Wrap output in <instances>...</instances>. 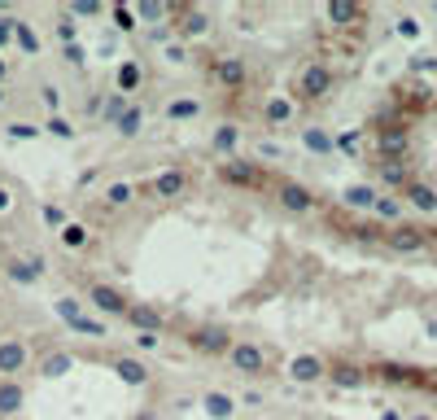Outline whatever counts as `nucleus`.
<instances>
[{"mask_svg": "<svg viewBox=\"0 0 437 420\" xmlns=\"http://www.w3.org/2000/svg\"><path fill=\"white\" fill-rule=\"evenodd\" d=\"M337 88H342V70H337L328 57H306L293 70V92L289 96H293L298 105H323V101H332Z\"/></svg>", "mask_w": 437, "mask_h": 420, "instance_id": "1", "label": "nucleus"}, {"mask_svg": "<svg viewBox=\"0 0 437 420\" xmlns=\"http://www.w3.org/2000/svg\"><path fill=\"white\" fill-rule=\"evenodd\" d=\"M192 184H197V167L167 163V167H158L153 175H144V180H140V197L149 202V206H171V202L188 197Z\"/></svg>", "mask_w": 437, "mask_h": 420, "instance_id": "2", "label": "nucleus"}, {"mask_svg": "<svg viewBox=\"0 0 437 420\" xmlns=\"http://www.w3.org/2000/svg\"><path fill=\"white\" fill-rule=\"evenodd\" d=\"M184 346H188V354H197V359H223L228 363V354L236 346V329L223 324V320H197L192 329H184Z\"/></svg>", "mask_w": 437, "mask_h": 420, "instance_id": "3", "label": "nucleus"}, {"mask_svg": "<svg viewBox=\"0 0 437 420\" xmlns=\"http://www.w3.org/2000/svg\"><path fill=\"white\" fill-rule=\"evenodd\" d=\"M79 298H84L88 311L101 315V320H127V311L136 306V298L127 294L123 285H109L101 276H84V280H79Z\"/></svg>", "mask_w": 437, "mask_h": 420, "instance_id": "4", "label": "nucleus"}, {"mask_svg": "<svg viewBox=\"0 0 437 420\" xmlns=\"http://www.w3.org/2000/svg\"><path fill=\"white\" fill-rule=\"evenodd\" d=\"M228 368L245 381H267L276 373V346L258 342V337H236V346L228 354Z\"/></svg>", "mask_w": 437, "mask_h": 420, "instance_id": "5", "label": "nucleus"}, {"mask_svg": "<svg viewBox=\"0 0 437 420\" xmlns=\"http://www.w3.org/2000/svg\"><path fill=\"white\" fill-rule=\"evenodd\" d=\"M215 180H219L223 188L258 193V188H271V184H276V175H271V167L258 163V158H223V163H215Z\"/></svg>", "mask_w": 437, "mask_h": 420, "instance_id": "6", "label": "nucleus"}, {"mask_svg": "<svg viewBox=\"0 0 437 420\" xmlns=\"http://www.w3.org/2000/svg\"><path fill=\"white\" fill-rule=\"evenodd\" d=\"M201 70L223 96H240L250 84V61L240 53H210V57H201Z\"/></svg>", "mask_w": 437, "mask_h": 420, "instance_id": "7", "label": "nucleus"}, {"mask_svg": "<svg viewBox=\"0 0 437 420\" xmlns=\"http://www.w3.org/2000/svg\"><path fill=\"white\" fill-rule=\"evenodd\" d=\"M267 193H271V206H280L284 215H315L319 210V193L311 184L293 180V175H276V184Z\"/></svg>", "mask_w": 437, "mask_h": 420, "instance_id": "8", "label": "nucleus"}, {"mask_svg": "<svg viewBox=\"0 0 437 420\" xmlns=\"http://www.w3.org/2000/svg\"><path fill=\"white\" fill-rule=\"evenodd\" d=\"M36 346L22 333H5L0 337V381H22L31 368H36Z\"/></svg>", "mask_w": 437, "mask_h": 420, "instance_id": "9", "label": "nucleus"}, {"mask_svg": "<svg viewBox=\"0 0 437 420\" xmlns=\"http://www.w3.org/2000/svg\"><path fill=\"white\" fill-rule=\"evenodd\" d=\"M171 31H175V40L192 44L215 31V18H210L206 5H171Z\"/></svg>", "mask_w": 437, "mask_h": 420, "instance_id": "10", "label": "nucleus"}, {"mask_svg": "<svg viewBox=\"0 0 437 420\" xmlns=\"http://www.w3.org/2000/svg\"><path fill=\"white\" fill-rule=\"evenodd\" d=\"M101 363L114 373L123 385H132V390H144V385L153 381V368H149V359L144 354H136V350H114V354H101Z\"/></svg>", "mask_w": 437, "mask_h": 420, "instance_id": "11", "label": "nucleus"}, {"mask_svg": "<svg viewBox=\"0 0 437 420\" xmlns=\"http://www.w3.org/2000/svg\"><path fill=\"white\" fill-rule=\"evenodd\" d=\"M298 101L289 92H271V96H263L258 101V123L267 127V132H284V127H293L298 123Z\"/></svg>", "mask_w": 437, "mask_h": 420, "instance_id": "12", "label": "nucleus"}, {"mask_svg": "<svg viewBox=\"0 0 437 420\" xmlns=\"http://www.w3.org/2000/svg\"><path fill=\"white\" fill-rule=\"evenodd\" d=\"M284 373H289V381H298V385H328V354L298 350L293 359L284 363Z\"/></svg>", "mask_w": 437, "mask_h": 420, "instance_id": "13", "label": "nucleus"}, {"mask_svg": "<svg viewBox=\"0 0 437 420\" xmlns=\"http://www.w3.org/2000/svg\"><path fill=\"white\" fill-rule=\"evenodd\" d=\"M371 381V368L359 363L354 354H328V385L337 390H363Z\"/></svg>", "mask_w": 437, "mask_h": 420, "instance_id": "14", "label": "nucleus"}, {"mask_svg": "<svg viewBox=\"0 0 437 420\" xmlns=\"http://www.w3.org/2000/svg\"><path fill=\"white\" fill-rule=\"evenodd\" d=\"M0 267H5V280H9V285H18V289H31V285H40V276L48 271V267H44V258H40L36 250L9 254V258H5Z\"/></svg>", "mask_w": 437, "mask_h": 420, "instance_id": "15", "label": "nucleus"}, {"mask_svg": "<svg viewBox=\"0 0 437 420\" xmlns=\"http://www.w3.org/2000/svg\"><path fill=\"white\" fill-rule=\"evenodd\" d=\"M376 153H381V163H407V153H411V127L407 123H385L376 132Z\"/></svg>", "mask_w": 437, "mask_h": 420, "instance_id": "16", "label": "nucleus"}, {"mask_svg": "<svg viewBox=\"0 0 437 420\" xmlns=\"http://www.w3.org/2000/svg\"><path fill=\"white\" fill-rule=\"evenodd\" d=\"M206 96L201 92H175V96H167L162 101V119L167 123H175V127H184V123H197L201 114H206Z\"/></svg>", "mask_w": 437, "mask_h": 420, "instance_id": "17", "label": "nucleus"}, {"mask_svg": "<svg viewBox=\"0 0 437 420\" xmlns=\"http://www.w3.org/2000/svg\"><path fill=\"white\" fill-rule=\"evenodd\" d=\"M127 324H132V333H158L162 337L167 329H175V315L158 302H136L132 311H127Z\"/></svg>", "mask_w": 437, "mask_h": 420, "instance_id": "18", "label": "nucleus"}, {"mask_svg": "<svg viewBox=\"0 0 437 420\" xmlns=\"http://www.w3.org/2000/svg\"><path fill=\"white\" fill-rule=\"evenodd\" d=\"M114 92L118 96H127V101H136V96L144 92V84H149V70H144V61L140 57H123L118 66H114Z\"/></svg>", "mask_w": 437, "mask_h": 420, "instance_id": "19", "label": "nucleus"}, {"mask_svg": "<svg viewBox=\"0 0 437 420\" xmlns=\"http://www.w3.org/2000/svg\"><path fill=\"white\" fill-rule=\"evenodd\" d=\"M240 140H245V132H240L236 119H219L215 127H210V149H215L219 163L223 158H240Z\"/></svg>", "mask_w": 437, "mask_h": 420, "instance_id": "20", "label": "nucleus"}, {"mask_svg": "<svg viewBox=\"0 0 437 420\" xmlns=\"http://www.w3.org/2000/svg\"><path fill=\"white\" fill-rule=\"evenodd\" d=\"M398 197H402V206H407V210H415V215H437V184L424 180V175H415V180L398 193Z\"/></svg>", "mask_w": 437, "mask_h": 420, "instance_id": "21", "label": "nucleus"}, {"mask_svg": "<svg viewBox=\"0 0 437 420\" xmlns=\"http://www.w3.org/2000/svg\"><path fill=\"white\" fill-rule=\"evenodd\" d=\"M323 18H328L332 31H354V27L367 22V9L354 5V0H328V5H323Z\"/></svg>", "mask_w": 437, "mask_h": 420, "instance_id": "22", "label": "nucleus"}, {"mask_svg": "<svg viewBox=\"0 0 437 420\" xmlns=\"http://www.w3.org/2000/svg\"><path fill=\"white\" fill-rule=\"evenodd\" d=\"M385 246L398 254H420L429 246V232L415 228V223H398V228H385Z\"/></svg>", "mask_w": 437, "mask_h": 420, "instance_id": "23", "label": "nucleus"}, {"mask_svg": "<svg viewBox=\"0 0 437 420\" xmlns=\"http://www.w3.org/2000/svg\"><path fill=\"white\" fill-rule=\"evenodd\" d=\"M96 206H105V210H132L140 206V184L136 180H109L101 188V202Z\"/></svg>", "mask_w": 437, "mask_h": 420, "instance_id": "24", "label": "nucleus"}, {"mask_svg": "<svg viewBox=\"0 0 437 420\" xmlns=\"http://www.w3.org/2000/svg\"><path fill=\"white\" fill-rule=\"evenodd\" d=\"M298 140H302V149L315 153V158H332L337 153V132H328V127H319V123L298 127Z\"/></svg>", "mask_w": 437, "mask_h": 420, "instance_id": "25", "label": "nucleus"}, {"mask_svg": "<svg viewBox=\"0 0 437 420\" xmlns=\"http://www.w3.org/2000/svg\"><path fill=\"white\" fill-rule=\"evenodd\" d=\"M201 412H206V420H232V416L240 412V398L215 385V390H206V394H201Z\"/></svg>", "mask_w": 437, "mask_h": 420, "instance_id": "26", "label": "nucleus"}, {"mask_svg": "<svg viewBox=\"0 0 437 420\" xmlns=\"http://www.w3.org/2000/svg\"><path fill=\"white\" fill-rule=\"evenodd\" d=\"M92 241H96V237H92V228H88L84 219H70L66 228L57 232V246L66 250V254H88V250H92Z\"/></svg>", "mask_w": 437, "mask_h": 420, "instance_id": "27", "label": "nucleus"}, {"mask_svg": "<svg viewBox=\"0 0 437 420\" xmlns=\"http://www.w3.org/2000/svg\"><path fill=\"white\" fill-rule=\"evenodd\" d=\"M36 373H40L44 381H61L66 373H75V354H70L66 346H53V350H48L44 359L36 363Z\"/></svg>", "mask_w": 437, "mask_h": 420, "instance_id": "28", "label": "nucleus"}, {"mask_svg": "<svg viewBox=\"0 0 437 420\" xmlns=\"http://www.w3.org/2000/svg\"><path fill=\"white\" fill-rule=\"evenodd\" d=\"M26 381H0V420H22Z\"/></svg>", "mask_w": 437, "mask_h": 420, "instance_id": "29", "label": "nucleus"}, {"mask_svg": "<svg viewBox=\"0 0 437 420\" xmlns=\"http://www.w3.org/2000/svg\"><path fill=\"white\" fill-rule=\"evenodd\" d=\"M376 202H381V188L371 184V180H359V184H346L342 188V206H350V210H376Z\"/></svg>", "mask_w": 437, "mask_h": 420, "instance_id": "30", "label": "nucleus"}, {"mask_svg": "<svg viewBox=\"0 0 437 420\" xmlns=\"http://www.w3.org/2000/svg\"><path fill=\"white\" fill-rule=\"evenodd\" d=\"M36 105L44 110V119H53V114L66 110V92H61L57 79H40V84H36Z\"/></svg>", "mask_w": 437, "mask_h": 420, "instance_id": "31", "label": "nucleus"}, {"mask_svg": "<svg viewBox=\"0 0 437 420\" xmlns=\"http://www.w3.org/2000/svg\"><path fill=\"white\" fill-rule=\"evenodd\" d=\"M144 123H149V110H144L140 101H132V105H127V114L118 119L114 136H118V140H140V136H144Z\"/></svg>", "mask_w": 437, "mask_h": 420, "instance_id": "32", "label": "nucleus"}, {"mask_svg": "<svg viewBox=\"0 0 437 420\" xmlns=\"http://www.w3.org/2000/svg\"><path fill=\"white\" fill-rule=\"evenodd\" d=\"M13 48H18L22 57H40V53H44V40H40L36 22H26V18L13 22Z\"/></svg>", "mask_w": 437, "mask_h": 420, "instance_id": "33", "label": "nucleus"}, {"mask_svg": "<svg viewBox=\"0 0 437 420\" xmlns=\"http://www.w3.org/2000/svg\"><path fill=\"white\" fill-rule=\"evenodd\" d=\"M402 210H407V206H402L398 193H381V202H376V210H371V219H381L385 228H398V223H407V219H402Z\"/></svg>", "mask_w": 437, "mask_h": 420, "instance_id": "34", "label": "nucleus"}, {"mask_svg": "<svg viewBox=\"0 0 437 420\" xmlns=\"http://www.w3.org/2000/svg\"><path fill=\"white\" fill-rule=\"evenodd\" d=\"M0 136L13 140V144H26V140H40L44 136V123H31V119H9L0 127Z\"/></svg>", "mask_w": 437, "mask_h": 420, "instance_id": "35", "label": "nucleus"}, {"mask_svg": "<svg viewBox=\"0 0 437 420\" xmlns=\"http://www.w3.org/2000/svg\"><path fill=\"white\" fill-rule=\"evenodd\" d=\"M53 311H57L61 324H75L79 315H88V302L79 298V294H61V298H53Z\"/></svg>", "mask_w": 437, "mask_h": 420, "instance_id": "36", "label": "nucleus"}, {"mask_svg": "<svg viewBox=\"0 0 437 420\" xmlns=\"http://www.w3.org/2000/svg\"><path fill=\"white\" fill-rule=\"evenodd\" d=\"M53 36H57V44H61V48H70V44H79V36H84V27H79V22L70 18V13L61 9L57 18H53Z\"/></svg>", "mask_w": 437, "mask_h": 420, "instance_id": "37", "label": "nucleus"}, {"mask_svg": "<svg viewBox=\"0 0 437 420\" xmlns=\"http://www.w3.org/2000/svg\"><path fill=\"white\" fill-rule=\"evenodd\" d=\"M66 329L79 333V337H96V342H105V337H109V324H105L101 315H92V311H88V315H79L75 324H66Z\"/></svg>", "mask_w": 437, "mask_h": 420, "instance_id": "38", "label": "nucleus"}, {"mask_svg": "<svg viewBox=\"0 0 437 420\" xmlns=\"http://www.w3.org/2000/svg\"><path fill=\"white\" fill-rule=\"evenodd\" d=\"M109 18H114V27L123 31V36H136V31H144L136 5H109Z\"/></svg>", "mask_w": 437, "mask_h": 420, "instance_id": "39", "label": "nucleus"}, {"mask_svg": "<svg viewBox=\"0 0 437 420\" xmlns=\"http://www.w3.org/2000/svg\"><path fill=\"white\" fill-rule=\"evenodd\" d=\"M44 136H53V140H75V136H79V123L66 119V114H53V119H44Z\"/></svg>", "mask_w": 437, "mask_h": 420, "instance_id": "40", "label": "nucleus"}, {"mask_svg": "<svg viewBox=\"0 0 437 420\" xmlns=\"http://www.w3.org/2000/svg\"><path fill=\"white\" fill-rule=\"evenodd\" d=\"M105 101H109V92H105V88H92V92H84V119H88V123H101V114H105Z\"/></svg>", "mask_w": 437, "mask_h": 420, "instance_id": "41", "label": "nucleus"}, {"mask_svg": "<svg viewBox=\"0 0 437 420\" xmlns=\"http://www.w3.org/2000/svg\"><path fill=\"white\" fill-rule=\"evenodd\" d=\"M158 53L167 57L171 66H192V44H184V40H171V44H162Z\"/></svg>", "mask_w": 437, "mask_h": 420, "instance_id": "42", "label": "nucleus"}, {"mask_svg": "<svg viewBox=\"0 0 437 420\" xmlns=\"http://www.w3.org/2000/svg\"><path fill=\"white\" fill-rule=\"evenodd\" d=\"M337 153H342V158H359V153H363V132H359V127L337 132Z\"/></svg>", "mask_w": 437, "mask_h": 420, "instance_id": "43", "label": "nucleus"}, {"mask_svg": "<svg viewBox=\"0 0 437 420\" xmlns=\"http://www.w3.org/2000/svg\"><path fill=\"white\" fill-rule=\"evenodd\" d=\"M40 223H44V228H53V232H61L70 223V215H66V206L48 202V206H40Z\"/></svg>", "mask_w": 437, "mask_h": 420, "instance_id": "44", "label": "nucleus"}, {"mask_svg": "<svg viewBox=\"0 0 437 420\" xmlns=\"http://www.w3.org/2000/svg\"><path fill=\"white\" fill-rule=\"evenodd\" d=\"M66 13L75 22H92V18H101V13H109V5H96V0H75V5H66Z\"/></svg>", "mask_w": 437, "mask_h": 420, "instance_id": "45", "label": "nucleus"}, {"mask_svg": "<svg viewBox=\"0 0 437 420\" xmlns=\"http://www.w3.org/2000/svg\"><path fill=\"white\" fill-rule=\"evenodd\" d=\"M127 105H132V101H127V96H118L114 88H109V101H105V114H101V123H105V127H118V119L127 114Z\"/></svg>", "mask_w": 437, "mask_h": 420, "instance_id": "46", "label": "nucleus"}, {"mask_svg": "<svg viewBox=\"0 0 437 420\" xmlns=\"http://www.w3.org/2000/svg\"><path fill=\"white\" fill-rule=\"evenodd\" d=\"M394 36H398V40H420V36H424V27H420V18L402 13V18L394 22Z\"/></svg>", "mask_w": 437, "mask_h": 420, "instance_id": "47", "label": "nucleus"}, {"mask_svg": "<svg viewBox=\"0 0 437 420\" xmlns=\"http://www.w3.org/2000/svg\"><path fill=\"white\" fill-rule=\"evenodd\" d=\"M127 346H132L136 354H153L162 346V337L158 333H132V337H127Z\"/></svg>", "mask_w": 437, "mask_h": 420, "instance_id": "48", "label": "nucleus"}, {"mask_svg": "<svg viewBox=\"0 0 437 420\" xmlns=\"http://www.w3.org/2000/svg\"><path fill=\"white\" fill-rule=\"evenodd\" d=\"M13 210H18V188L9 180H0V219H9Z\"/></svg>", "mask_w": 437, "mask_h": 420, "instance_id": "49", "label": "nucleus"}, {"mask_svg": "<svg viewBox=\"0 0 437 420\" xmlns=\"http://www.w3.org/2000/svg\"><path fill=\"white\" fill-rule=\"evenodd\" d=\"M276 158H284V149H280V144L276 140H258V163H276Z\"/></svg>", "mask_w": 437, "mask_h": 420, "instance_id": "50", "label": "nucleus"}, {"mask_svg": "<svg viewBox=\"0 0 437 420\" xmlns=\"http://www.w3.org/2000/svg\"><path fill=\"white\" fill-rule=\"evenodd\" d=\"M61 61H66V66H84V61H88L84 44H70V48H61Z\"/></svg>", "mask_w": 437, "mask_h": 420, "instance_id": "51", "label": "nucleus"}, {"mask_svg": "<svg viewBox=\"0 0 437 420\" xmlns=\"http://www.w3.org/2000/svg\"><path fill=\"white\" fill-rule=\"evenodd\" d=\"M13 22H18V18H5V22H0V53L13 44Z\"/></svg>", "mask_w": 437, "mask_h": 420, "instance_id": "52", "label": "nucleus"}, {"mask_svg": "<svg viewBox=\"0 0 437 420\" xmlns=\"http://www.w3.org/2000/svg\"><path fill=\"white\" fill-rule=\"evenodd\" d=\"M9 75H13V66H9V57L0 53V88H9Z\"/></svg>", "mask_w": 437, "mask_h": 420, "instance_id": "53", "label": "nucleus"}, {"mask_svg": "<svg viewBox=\"0 0 437 420\" xmlns=\"http://www.w3.org/2000/svg\"><path fill=\"white\" fill-rule=\"evenodd\" d=\"M240 403H250V407H263V390H245V398Z\"/></svg>", "mask_w": 437, "mask_h": 420, "instance_id": "54", "label": "nucleus"}, {"mask_svg": "<svg viewBox=\"0 0 437 420\" xmlns=\"http://www.w3.org/2000/svg\"><path fill=\"white\" fill-rule=\"evenodd\" d=\"M433 66H437L433 57H415V61H411V70H433Z\"/></svg>", "mask_w": 437, "mask_h": 420, "instance_id": "55", "label": "nucleus"}, {"mask_svg": "<svg viewBox=\"0 0 437 420\" xmlns=\"http://www.w3.org/2000/svg\"><path fill=\"white\" fill-rule=\"evenodd\" d=\"M88 184H96V167H88L84 175H79V188H88Z\"/></svg>", "mask_w": 437, "mask_h": 420, "instance_id": "56", "label": "nucleus"}, {"mask_svg": "<svg viewBox=\"0 0 437 420\" xmlns=\"http://www.w3.org/2000/svg\"><path fill=\"white\" fill-rule=\"evenodd\" d=\"M136 420H162V416H158V407H144V412H136Z\"/></svg>", "mask_w": 437, "mask_h": 420, "instance_id": "57", "label": "nucleus"}, {"mask_svg": "<svg viewBox=\"0 0 437 420\" xmlns=\"http://www.w3.org/2000/svg\"><path fill=\"white\" fill-rule=\"evenodd\" d=\"M381 420H407V416H402L398 407H390V412H381Z\"/></svg>", "mask_w": 437, "mask_h": 420, "instance_id": "58", "label": "nucleus"}, {"mask_svg": "<svg viewBox=\"0 0 437 420\" xmlns=\"http://www.w3.org/2000/svg\"><path fill=\"white\" fill-rule=\"evenodd\" d=\"M9 110V88H0V114Z\"/></svg>", "mask_w": 437, "mask_h": 420, "instance_id": "59", "label": "nucleus"}, {"mask_svg": "<svg viewBox=\"0 0 437 420\" xmlns=\"http://www.w3.org/2000/svg\"><path fill=\"white\" fill-rule=\"evenodd\" d=\"M407 420H433V412H415V416H407Z\"/></svg>", "mask_w": 437, "mask_h": 420, "instance_id": "60", "label": "nucleus"}, {"mask_svg": "<svg viewBox=\"0 0 437 420\" xmlns=\"http://www.w3.org/2000/svg\"><path fill=\"white\" fill-rule=\"evenodd\" d=\"M5 18H13V13H9V9H5V5H0V22H5Z\"/></svg>", "mask_w": 437, "mask_h": 420, "instance_id": "61", "label": "nucleus"}, {"mask_svg": "<svg viewBox=\"0 0 437 420\" xmlns=\"http://www.w3.org/2000/svg\"><path fill=\"white\" fill-rule=\"evenodd\" d=\"M0 280H5V267H0Z\"/></svg>", "mask_w": 437, "mask_h": 420, "instance_id": "62", "label": "nucleus"}, {"mask_svg": "<svg viewBox=\"0 0 437 420\" xmlns=\"http://www.w3.org/2000/svg\"><path fill=\"white\" fill-rule=\"evenodd\" d=\"M0 337H5V333H0Z\"/></svg>", "mask_w": 437, "mask_h": 420, "instance_id": "63", "label": "nucleus"}]
</instances>
